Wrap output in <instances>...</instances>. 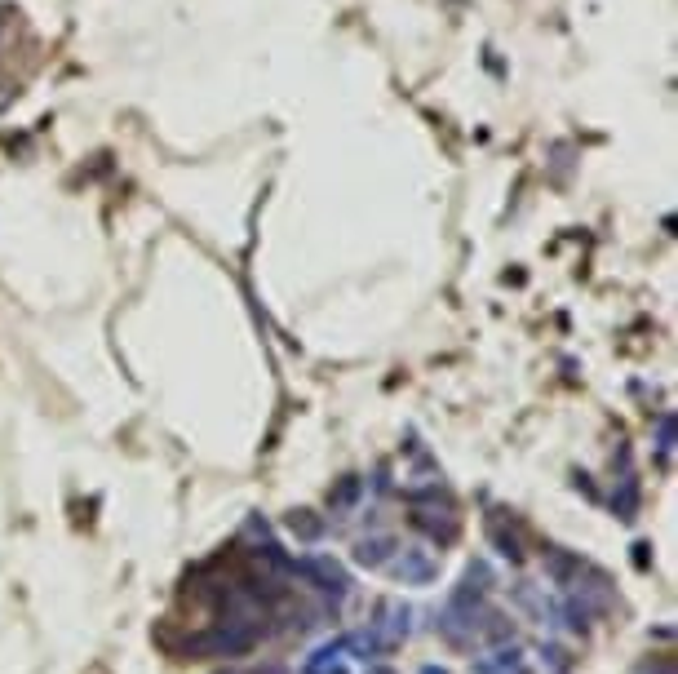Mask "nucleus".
Returning a JSON list of instances; mask_svg holds the SVG:
<instances>
[{"label":"nucleus","mask_w":678,"mask_h":674,"mask_svg":"<svg viewBox=\"0 0 678 674\" xmlns=\"http://www.w3.org/2000/svg\"><path fill=\"white\" fill-rule=\"evenodd\" d=\"M488 590H492V568L484 559H475L435 617V630L452 648H475L479 643V626H484V612H488Z\"/></svg>","instance_id":"nucleus-1"},{"label":"nucleus","mask_w":678,"mask_h":674,"mask_svg":"<svg viewBox=\"0 0 678 674\" xmlns=\"http://www.w3.org/2000/svg\"><path fill=\"white\" fill-rule=\"evenodd\" d=\"M289 573H297L306 581V586H315L320 595L328 599H346L351 595V573H346L342 564H337L333 555H306V559H293Z\"/></svg>","instance_id":"nucleus-2"},{"label":"nucleus","mask_w":678,"mask_h":674,"mask_svg":"<svg viewBox=\"0 0 678 674\" xmlns=\"http://www.w3.org/2000/svg\"><path fill=\"white\" fill-rule=\"evenodd\" d=\"M386 568L404 581V586H430V581L439 577V559H435V550H426V546H399Z\"/></svg>","instance_id":"nucleus-3"},{"label":"nucleus","mask_w":678,"mask_h":674,"mask_svg":"<svg viewBox=\"0 0 678 674\" xmlns=\"http://www.w3.org/2000/svg\"><path fill=\"white\" fill-rule=\"evenodd\" d=\"M368 626H373L377 635H382V639L390 643V648H399V643L413 635V608H408L404 599H382Z\"/></svg>","instance_id":"nucleus-4"},{"label":"nucleus","mask_w":678,"mask_h":674,"mask_svg":"<svg viewBox=\"0 0 678 674\" xmlns=\"http://www.w3.org/2000/svg\"><path fill=\"white\" fill-rule=\"evenodd\" d=\"M413 528L417 533H426V537H435V541H452L457 537V515L444 506V510H435V506H426V502H413Z\"/></svg>","instance_id":"nucleus-5"},{"label":"nucleus","mask_w":678,"mask_h":674,"mask_svg":"<svg viewBox=\"0 0 678 674\" xmlns=\"http://www.w3.org/2000/svg\"><path fill=\"white\" fill-rule=\"evenodd\" d=\"M395 550H399V537H390V533H373V537H359L355 541V564L359 568H368V573H373V568H386L390 559H395Z\"/></svg>","instance_id":"nucleus-6"},{"label":"nucleus","mask_w":678,"mask_h":674,"mask_svg":"<svg viewBox=\"0 0 678 674\" xmlns=\"http://www.w3.org/2000/svg\"><path fill=\"white\" fill-rule=\"evenodd\" d=\"M515 604L523 612H532L541 626H554V621H559V599H550L546 590L532 586V581H515Z\"/></svg>","instance_id":"nucleus-7"},{"label":"nucleus","mask_w":678,"mask_h":674,"mask_svg":"<svg viewBox=\"0 0 678 674\" xmlns=\"http://www.w3.org/2000/svg\"><path fill=\"white\" fill-rule=\"evenodd\" d=\"M546 577H550L559 590H572V586H577V581L585 577V564H581L577 555H568V550L550 546V550H546Z\"/></svg>","instance_id":"nucleus-8"},{"label":"nucleus","mask_w":678,"mask_h":674,"mask_svg":"<svg viewBox=\"0 0 678 674\" xmlns=\"http://www.w3.org/2000/svg\"><path fill=\"white\" fill-rule=\"evenodd\" d=\"M488 537H492V546H497V555L501 559H510V564H519L523 559V541H519V528L510 524V515H488Z\"/></svg>","instance_id":"nucleus-9"},{"label":"nucleus","mask_w":678,"mask_h":674,"mask_svg":"<svg viewBox=\"0 0 678 674\" xmlns=\"http://www.w3.org/2000/svg\"><path fill=\"white\" fill-rule=\"evenodd\" d=\"M475 674H532L528 661H523V652L515 643H497V652H488V657L475 661Z\"/></svg>","instance_id":"nucleus-10"},{"label":"nucleus","mask_w":678,"mask_h":674,"mask_svg":"<svg viewBox=\"0 0 678 674\" xmlns=\"http://www.w3.org/2000/svg\"><path fill=\"white\" fill-rule=\"evenodd\" d=\"M302 674H351V670H346V648H342V639H337V643H324V648H315L311 657L302 661Z\"/></svg>","instance_id":"nucleus-11"},{"label":"nucleus","mask_w":678,"mask_h":674,"mask_svg":"<svg viewBox=\"0 0 678 674\" xmlns=\"http://www.w3.org/2000/svg\"><path fill=\"white\" fill-rule=\"evenodd\" d=\"M342 648H346V657H364V661H377V657H386V652H395L373 626H364V630H355V635H346Z\"/></svg>","instance_id":"nucleus-12"},{"label":"nucleus","mask_w":678,"mask_h":674,"mask_svg":"<svg viewBox=\"0 0 678 674\" xmlns=\"http://www.w3.org/2000/svg\"><path fill=\"white\" fill-rule=\"evenodd\" d=\"M284 524H289V533L297 537V541H306V546H311V541H320L324 533H328V524L320 515H315V510H289V519H284Z\"/></svg>","instance_id":"nucleus-13"},{"label":"nucleus","mask_w":678,"mask_h":674,"mask_svg":"<svg viewBox=\"0 0 678 674\" xmlns=\"http://www.w3.org/2000/svg\"><path fill=\"white\" fill-rule=\"evenodd\" d=\"M359 497H364V479L359 475H346V479H337V488H328V506L333 510H351Z\"/></svg>","instance_id":"nucleus-14"},{"label":"nucleus","mask_w":678,"mask_h":674,"mask_svg":"<svg viewBox=\"0 0 678 674\" xmlns=\"http://www.w3.org/2000/svg\"><path fill=\"white\" fill-rule=\"evenodd\" d=\"M634 674H674V666L670 661H647V666H639Z\"/></svg>","instance_id":"nucleus-15"},{"label":"nucleus","mask_w":678,"mask_h":674,"mask_svg":"<svg viewBox=\"0 0 678 674\" xmlns=\"http://www.w3.org/2000/svg\"><path fill=\"white\" fill-rule=\"evenodd\" d=\"M364 674H395V670H390V666H368Z\"/></svg>","instance_id":"nucleus-16"},{"label":"nucleus","mask_w":678,"mask_h":674,"mask_svg":"<svg viewBox=\"0 0 678 674\" xmlns=\"http://www.w3.org/2000/svg\"><path fill=\"white\" fill-rule=\"evenodd\" d=\"M421 674H448V670H439V666H421Z\"/></svg>","instance_id":"nucleus-17"}]
</instances>
